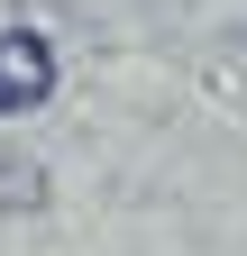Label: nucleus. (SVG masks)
Wrapping results in <instances>:
<instances>
[{
	"instance_id": "obj_1",
	"label": "nucleus",
	"mask_w": 247,
	"mask_h": 256,
	"mask_svg": "<svg viewBox=\"0 0 247 256\" xmlns=\"http://www.w3.org/2000/svg\"><path fill=\"white\" fill-rule=\"evenodd\" d=\"M46 92H55V46L37 37V28H10V37H0V119L37 110Z\"/></svg>"
},
{
	"instance_id": "obj_2",
	"label": "nucleus",
	"mask_w": 247,
	"mask_h": 256,
	"mask_svg": "<svg viewBox=\"0 0 247 256\" xmlns=\"http://www.w3.org/2000/svg\"><path fill=\"white\" fill-rule=\"evenodd\" d=\"M0 202H18V210L37 202V165H10V156H0Z\"/></svg>"
}]
</instances>
